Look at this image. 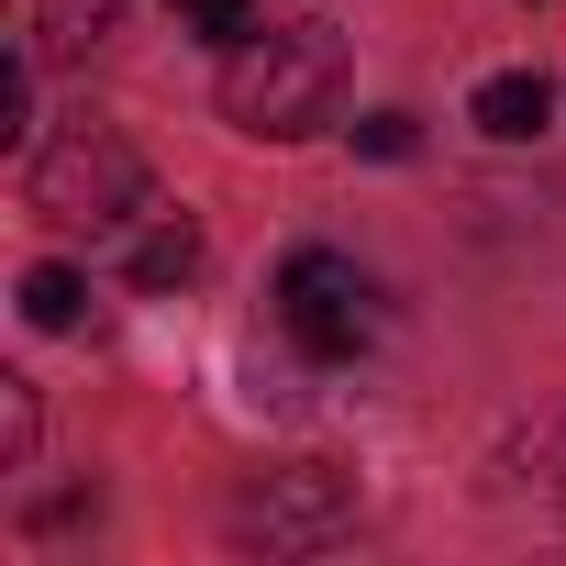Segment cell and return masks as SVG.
I'll return each mask as SVG.
<instances>
[{"label": "cell", "instance_id": "obj_1", "mask_svg": "<svg viewBox=\"0 0 566 566\" xmlns=\"http://www.w3.org/2000/svg\"><path fill=\"white\" fill-rule=\"evenodd\" d=\"M345 112V45L323 23H255L244 45H222V123L255 145H301Z\"/></svg>", "mask_w": 566, "mask_h": 566}, {"label": "cell", "instance_id": "obj_2", "mask_svg": "<svg viewBox=\"0 0 566 566\" xmlns=\"http://www.w3.org/2000/svg\"><path fill=\"white\" fill-rule=\"evenodd\" d=\"M23 189L45 222H123V211H145V156L112 123H67L56 145L23 156Z\"/></svg>", "mask_w": 566, "mask_h": 566}, {"label": "cell", "instance_id": "obj_3", "mask_svg": "<svg viewBox=\"0 0 566 566\" xmlns=\"http://www.w3.org/2000/svg\"><path fill=\"white\" fill-rule=\"evenodd\" d=\"M277 323H290V345H301L312 367H345V356H367V334H378V290H367L356 255L301 244L290 266H277Z\"/></svg>", "mask_w": 566, "mask_h": 566}, {"label": "cell", "instance_id": "obj_4", "mask_svg": "<svg viewBox=\"0 0 566 566\" xmlns=\"http://www.w3.org/2000/svg\"><path fill=\"white\" fill-rule=\"evenodd\" d=\"M233 533L266 544V555H312V544L356 533V478H334V467H277V478H255V489L233 500Z\"/></svg>", "mask_w": 566, "mask_h": 566}, {"label": "cell", "instance_id": "obj_5", "mask_svg": "<svg viewBox=\"0 0 566 566\" xmlns=\"http://www.w3.org/2000/svg\"><path fill=\"white\" fill-rule=\"evenodd\" d=\"M544 123H555V90H544L533 67H511V78L478 90V134H489V145H533Z\"/></svg>", "mask_w": 566, "mask_h": 566}, {"label": "cell", "instance_id": "obj_6", "mask_svg": "<svg viewBox=\"0 0 566 566\" xmlns=\"http://www.w3.org/2000/svg\"><path fill=\"white\" fill-rule=\"evenodd\" d=\"M200 277V222H156L134 244V290H189Z\"/></svg>", "mask_w": 566, "mask_h": 566}, {"label": "cell", "instance_id": "obj_7", "mask_svg": "<svg viewBox=\"0 0 566 566\" xmlns=\"http://www.w3.org/2000/svg\"><path fill=\"white\" fill-rule=\"evenodd\" d=\"M112 23H123V0H34V45H56V56L101 45Z\"/></svg>", "mask_w": 566, "mask_h": 566}, {"label": "cell", "instance_id": "obj_8", "mask_svg": "<svg viewBox=\"0 0 566 566\" xmlns=\"http://www.w3.org/2000/svg\"><path fill=\"white\" fill-rule=\"evenodd\" d=\"M78 301H90V277H78V266H23V323L67 334V323H78Z\"/></svg>", "mask_w": 566, "mask_h": 566}, {"label": "cell", "instance_id": "obj_9", "mask_svg": "<svg viewBox=\"0 0 566 566\" xmlns=\"http://www.w3.org/2000/svg\"><path fill=\"white\" fill-rule=\"evenodd\" d=\"M0 145H12V156H34V56H12V67H0Z\"/></svg>", "mask_w": 566, "mask_h": 566}, {"label": "cell", "instance_id": "obj_10", "mask_svg": "<svg viewBox=\"0 0 566 566\" xmlns=\"http://www.w3.org/2000/svg\"><path fill=\"white\" fill-rule=\"evenodd\" d=\"M178 23L211 34V45H244V34H255V0H178Z\"/></svg>", "mask_w": 566, "mask_h": 566}, {"label": "cell", "instance_id": "obj_11", "mask_svg": "<svg viewBox=\"0 0 566 566\" xmlns=\"http://www.w3.org/2000/svg\"><path fill=\"white\" fill-rule=\"evenodd\" d=\"M345 134H356V156H378V167H400V156L422 145V134H411V112H367V123H345Z\"/></svg>", "mask_w": 566, "mask_h": 566}, {"label": "cell", "instance_id": "obj_12", "mask_svg": "<svg viewBox=\"0 0 566 566\" xmlns=\"http://www.w3.org/2000/svg\"><path fill=\"white\" fill-rule=\"evenodd\" d=\"M0 455H34V378H0Z\"/></svg>", "mask_w": 566, "mask_h": 566}]
</instances>
